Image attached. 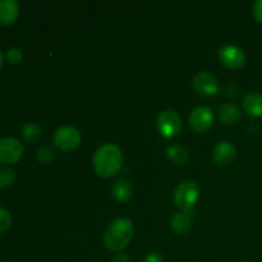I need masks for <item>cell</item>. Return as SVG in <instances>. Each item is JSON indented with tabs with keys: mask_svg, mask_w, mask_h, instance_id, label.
<instances>
[{
	"mask_svg": "<svg viewBox=\"0 0 262 262\" xmlns=\"http://www.w3.org/2000/svg\"><path fill=\"white\" fill-rule=\"evenodd\" d=\"M95 171L102 178H110L122 169L123 154L114 143H105L96 150L94 155Z\"/></svg>",
	"mask_w": 262,
	"mask_h": 262,
	"instance_id": "6da1fadb",
	"label": "cell"
},
{
	"mask_svg": "<svg viewBox=\"0 0 262 262\" xmlns=\"http://www.w3.org/2000/svg\"><path fill=\"white\" fill-rule=\"evenodd\" d=\"M135 225L127 217L115 219L104 233V245L112 252H120L132 241Z\"/></svg>",
	"mask_w": 262,
	"mask_h": 262,
	"instance_id": "7a4b0ae2",
	"label": "cell"
},
{
	"mask_svg": "<svg viewBox=\"0 0 262 262\" xmlns=\"http://www.w3.org/2000/svg\"><path fill=\"white\" fill-rule=\"evenodd\" d=\"M200 197V188L196 182L183 181L177 186L174 191L173 200L174 204L181 210L193 209L197 200Z\"/></svg>",
	"mask_w": 262,
	"mask_h": 262,
	"instance_id": "3957f363",
	"label": "cell"
},
{
	"mask_svg": "<svg viewBox=\"0 0 262 262\" xmlns=\"http://www.w3.org/2000/svg\"><path fill=\"white\" fill-rule=\"evenodd\" d=\"M158 129L164 137L173 138L181 133L182 130V119L178 113L174 110H164L158 115L156 119Z\"/></svg>",
	"mask_w": 262,
	"mask_h": 262,
	"instance_id": "277c9868",
	"label": "cell"
},
{
	"mask_svg": "<svg viewBox=\"0 0 262 262\" xmlns=\"http://www.w3.org/2000/svg\"><path fill=\"white\" fill-rule=\"evenodd\" d=\"M54 143L63 151H71L81 143V133L72 125H63L54 133Z\"/></svg>",
	"mask_w": 262,
	"mask_h": 262,
	"instance_id": "5b68a950",
	"label": "cell"
},
{
	"mask_svg": "<svg viewBox=\"0 0 262 262\" xmlns=\"http://www.w3.org/2000/svg\"><path fill=\"white\" fill-rule=\"evenodd\" d=\"M219 59L225 67L230 69H239L246 64L245 51L239 46L232 43H228L219 49Z\"/></svg>",
	"mask_w": 262,
	"mask_h": 262,
	"instance_id": "8992f818",
	"label": "cell"
},
{
	"mask_svg": "<svg viewBox=\"0 0 262 262\" xmlns=\"http://www.w3.org/2000/svg\"><path fill=\"white\" fill-rule=\"evenodd\" d=\"M23 145L14 137H4L0 140V163L14 164L22 158Z\"/></svg>",
	"mask_w": 262,
	"mask_h": 262,
	"instance_id": "52a82bcc",
	"label": "cell"
},
{
	"mask_svg": "<svg viewBox=\"0 0 262 262\" xmlns=\"http://www.w3.org/2000/svg\"><path fill=\"white\" fill-rule=\"evenodd\" d=\"M214 123V113L207 106H197L189 114V125L193 130L204 133L211 128Z\"/></svg>",
	"mask_w": 262,
	"mask_h": 262,
	"instance_id": "ba28073f",
	"label": "cell"
},
{
	"mask_svg": "<svg viewBox=\"0 0 262 262\" xmlns=\"http://www.w3.org/2000/svg\"><path fill=\"white\" fill-rule=\"evenodd\" d=\"M193 89L202 96H214L219 92V81L214 74L209 72H200L193 77Z\"/></svg>",
	"mask_w": 262,
	"mask_h": 262,
	"instance_id": "9c48e42d",
	"label": "cell"
},
{
	"mask_svg": "<svg viewBox=\"0 0 262 262\" xmlns=\"http://www.w3.org/2000/svg\"><path fill=\"white\" fill-rule=\"evenodd\" d=\"M237 156V148L229 141H222L212 150V159L217 165H229Z\"/></svg>",
	"mask_w": 262,
	"mask_h": 262,
	"instance_id": "30bf717a",
	"label": "cell"
},
{
	"mask_svg": "<svg viewBox=\"0 0 262 262\" xmlns=\"http://www.w3.org/2000/svg\"><path fill=\"white\" fill-rule=\"evenodd\" d=\"M196 210H181L173 215L170 220V227L177 234H187L192 228V217H193Z\"/></svg>",
	"mask_w": 262,
	"mask_h": 262,
	"instance_id": "8fae6325",
	"label": "cell"
},
{
	"mask_svg": "<svg viewBox=\"0 0 262 262\" xmlns=\"http://www.w3.org/2000/svg\"><path fill=\"white\" fill-rule=\"evenodd\" d=\"M19 14V4L15 0H0V26H9Z\"/></svg>",
	"mask_w": 262,
	"mask_h": 262,
	"instance_id": "7c38bea8",
	"label": "cell"
},
{
	"mask_svg": "<svg viewBox=\"0 0 262 262\" xmlns=\"http://www.w3.org/2000/svg\"><path fill=\"white\" fill-rule=\"evenodd\" d=\"M112 194L118 202H128L133 196V187L128 179L119 178L113 183Z\"/></svg>",
	"mask_w": 262,
	"mask_h": 262,
	"instance_id": "4fadbf2b",
	"label": "cell"
},
{
	"mask_svg": "<svg viewBox=\"0 0 262 262\" xmlns=\"http://www.w3.org/2000/svg\"><path fill=\"white\" fill-rule=\"evenodd\" d=\"M243 109L248 115L253 118L262 117V95L258 92H248L243 97Z\"/></svg>",
	"mask_w": 262,
	"mask_h": 262,
	"instance_id": "5bb4252c",
	"label": "cell"
},
{
	"mask_svg": "<svg viewBox=\"0 0 262 262\" xmlns=\"http://www.w3.org/2000/svg\"><path fill=\"white\" fill-rule=\"evenodd\" d=\"M219 118L227 124H237L242 118V112L234 104H224L219 107Z\"/></svg>",
	"mask_w": 262,
	"mask_h": 262,
	"instance_id": "9a60e30c",
	"label": "cell"
},
{
	"mask_svg": "<svg viewBox=\"0 0 262 262\" xmlns=\"http://www.w3.org/2000/svg\"><path fill=\"white\" fill-rule=\"evenodd\" d=\"M166 155H168L169 160L177 165H183L188 160V151L183 145H179V143L169 146L166 150Z\"/></svg>",
	"mask_w": 262,
	"mask_h": 262,
	"instance_id": "2e32d148",
	"label": "cell"
},
{
	"mask_svg": "<svg viewBox=\"0 0 262 262\" xmlns=\"http://www.w3.org/2000/svg\"><path fill=\"white\" fill-rule=\"evenodd\" d=\"M22 136L25 137L26 141H36L37 138H40L41 136V127L37 124V123L30 122L27 124L23 125L22 128Z\"/></svg>",
	"mask_w": 262,
	"mask_h": 262,
	"instance_id": "e0dca14e",
	"label": "cell"
},
{
	"mask_svg": "<svg viewBox=\"0 0 262 262\" xmlns=\"http://www.w3.org/2000/svg\"><path fill=\"white\" fill-rule=\"evenodd\" d=\"M15 174L10 168L0 169V188H7L14 182Z\"/></svg>",
	"mask_w": 262,
	"mask_h": 262,
	"instance_id": "ac0fdd59",
	"label": "cell"
},
{
	"mask_svg": "<svg viewBox=\"0 0 262 262\" xmlns=\"http://www.w3.org/2000/svg\"><path fill=\"white\" fill-rule=\"evenodd\" d=\"M12 224V216L10 212L4 207H0V234L7 232Z\"/></svg>",
	"mask_w": 262,
	"mask_h": 262,
	"instance_id": "d6986e66",
	"label": "cell"
},
{
	"mask_svg": "<svg viewBox=\"0 0 262 262\" xmlns=\"http://www.w3.org/2000/svg\"><path fill=\"white\" fill-rule=\"evenodd\" d=\"M54 156H55V152H54V150L50 146H42L37 151V159L43 164H48L50 161H53Z\"/></svg>",
	"mask_w": 262,
	"mask_h": 262,
	"instance_id": "ffe728a7",
	"label": "cell"
},
{
	"mask_svg": "<svg viewBox=\"0 0 262 262\" xmlns=\"http://www.w3.org/2000/svg\"><path fill=\"white\" fill-rule=\"evenodd\" d=\"M22 58H23V54L22 51H20V49L10 48L9 50L7 51V60L9 61L10 64L20 63Z\"/></svg>",
	"mask_w": 262,
	"mask_h": 262,
	"instance_id": "44dd1931",
	"label": "cell"
},
{
	"mask_svg": "<svg viewBox=\"0 0 262 262\" xmlns=\"http://www.w3.org/2000/svg\"><path fill=\"white\" fill-rule=\"evenodd\" d=\"M252 13L255 19L262 25V0H257V2H255V4H253L252 7Z\"/></svg>",
	"mask_w": 262,
	"mask_h": 262,
	"instance_id": "7402d4cb",
	"label": "cell"
},
{
	"mask_svg": "<svg viewBox=\"0 0 262 262\" xmlns=\"http://www.w3.org/2000/svg\"><path fill=\"white\" fill-rule=\"evenodd\" d=\"M143 262H165V261H164V257H163V255H161V253L151 252V253H148L147 256H146Z\"/></svg>",
	"mask_w": 262,
	"mask_h": 262,
	"instance_id": "603a6c76",
	"label": "cell"
},
{
	"mask_svg": "<svg viewBox=\"0 0 262 262\" xmlns=\"http://www.w3.org/2000/svg\"><path fill=\"white\" fill-rule=\"evenodd\" d=\"M112 262H132V258L127 253H118L117 256H114Z\"/></svg>",
	"mask_w": 262,
	"mask_h": 262,
	"instance_id": "cb8c5ba5",
	"label": "cell"
},
{
	"mask_svg": "<svg viewBox=\"0 0 262 262\" xmlns=\"http://www.w3.org/2000/svg\"><path fill=\"white\" fill-rule=\"evenodd\" d=\"M3 63H4V55H3V53L0 51V68L3 67Z\"/></svg>",
	"mask_w": 262,
	"mask_h": 262,
	"instance_id": "d4e9b609",
	"label": "cell"
}]
</instances>
